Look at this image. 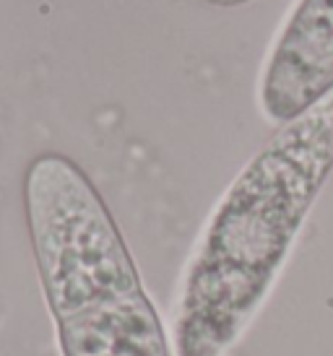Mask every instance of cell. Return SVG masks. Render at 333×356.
Listing matches in <instances>:
<instances>
[{"label":"cell","instance_id":"cell-1","mask_svg":"<svg viewBox=\"0 0 333 356\" xmlns=\"http://www.w3.org/2000/svg\"><path fill=\"white\" fill-rule=\"evenodd\" d=\"M333 169V97L281 125L216 203L175 307L177 356H224L258 315Z\"/></svg>","mask_w":333,"mask_h":356},{"label":"cell","instance_id":"cell-2","mask_svg":"<svg viewBox=\"0 0 333 356\" xmlns=\"http://www.w3.org/2000/svg\"><path fill=\"white\" fill-rule=\"evenodd\" d=\"M24 211L60 356H177L99 190L63 154L24 177Z\"/></svg>","mask_w":333,"mask_h":356},{"label":"cell","instance_id":"cell-3","mask_svg":"<svg viewBox=\"0 0 333 356\" xmlns=\"http://www.w3.org/2000/svg\"><path fill=\"white\" fill-rule=\"evenodd\" d=\"M333 97V0H300L265 60L261 109L276 125Z\"/></svg>","mask_w":333,"mask_h":356},{"label":"cell","instance_id":"cell-4","mask_svg":"<svg viewBox=\"0 0 333 356\" xmlns=\"http://www.w3.org/2000/svg\"><path fill=\"white\" fill-rule=\"evenodd\" d=\"M211 6H240V3H247V0H208Z\"/></svg>","mask_w":333,"mask_h":356},{"label":"cell","instance_id":"cell-5","mask_svg":"<svg viewBox=\"0 0 333 356\" xmlns=\"http://www.w3.org/2000/svg\"><path fill=\"white\" fill-rule=\"evenodd\" d=\"M0 317H3V302H0Z\"/></svg>","mask_w":333,"mask_h":356}]
</instances>
